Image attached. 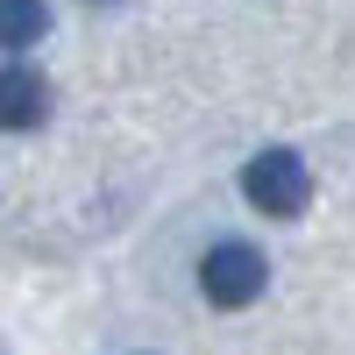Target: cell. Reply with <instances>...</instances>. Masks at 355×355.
<instances>
[{
    "instance_id": "cell-1",
    "label": "cell",
    "mask_w": 355,
    "mask_h": 355,
    "mask_svg": "<svg viewBox=\"0 0 355 355\" xmlns=\"http://www.w3.org/2000/svg\"><path fill=\"white\" fill-rule=\"evenodd\" d=\"M263 284H270V263L249 242H214L199 256V291L214 306H249V299H263Z\"/></svg>"
},
{
    "instance_id": "cell-3",
    "label": "cell",
    "mask_w": 355,
    "mask_h": 355,
    "mask_svg": "<svg viewBox=\"0 0 355 355\" xmlns=\"http://www.w3.org/2000/svg\"><path fill=\"white\" fill-rule=\"evenodd\" d=\"M43 107H50L43 71H28V64H0V128H8V135L36 128V121H43Z\"/></svg>"
},
{
    "instance_id": "cell-2",
    "label": "cell",
    "mask_w": 355,
    "mask_h": 355,
    "mask_svg": "<svg viewBox=\"0 0 355 355\" xmlns=\"http://www.w3.org/2000/svg\"><path fill=\"white\" fill-rule=\"evenodd\" d=\"M242 192L256 214H270V220H291V214H306V199H313V178L306 164L291 157V150H263L249 171H242Z\"/></svg>"
},
{
    "instance_id": "cell-4",
    "label": "cell",
    "mask_w": 355,
    "mask_h": 355,
    "mask_svg": "<svg viewBox=\"0 0 355 355\" xmlns=\"http://www.w3.org/2000/svg\"><path fill=\"white\" fill-rule=\"evenodd\" d=\"M43 28H50V8H43V0H0V43H8V50L36 43Z\"/></svg>"
}]
</instances>
